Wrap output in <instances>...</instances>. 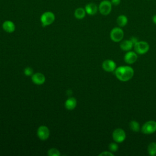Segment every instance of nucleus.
I'll use <instances>...</instances> for the list:
<instances>
[{
    "label": "nucleus",
    "mask_w": 156,
    "mask_h": 156,
    "mask_svg": "<svg viewBox=\"0 0 156 156\" xmlns=\"http://www.w3.org/2000/svg\"><path fill=\"white\" fill-rule=\"evenodd\" d=\"M115 74L118 80L126 82L133 77L134 70L129 66H120L115 70Z\"/></svg>",
    "instance_id": "1"
},
{
    "label": "nucleus",
    "mask_w": 156,
    "mask_h": 156,
    "mask_svg": "<svg viewBox=\"0 0 156 156\" xmlns=\"http://www.w3.org/2000/svg\"><path fill=\"white\" fill-rule=\"evenodd\" d=\"M55 15L53 12L47 11L44 12L40 16V21L43 26H49L53 23L55 20Z\"/></svg>",
    "instance_id": "2"
},
{
    "label": "nucleus",
    "mask_w": 156,
    "mask_h": 156,
    "mask_svg": "<svg viewBox=\"0 0 156 156\" xmlns=\"http://www.w3.org/2000/svg\"><path fill=\"white\" fill-rule=\"evenodd\" d=\"M112 9V4L108 0L102 1L98 6V10L102 15L106 16L110 13Z\"/></svg>",
    "instance_id": "3"
},
{
    "label": "nucleus",
    "mask_w": 156,
    "mask_h": 156,
    "mask_svg": "<svg viewBox=\"0 0 156 156\" xmlns=\"http://www.w3.org/2000/svg\"><path fill=\"white\" fill-rule=\"evenodd\" d=\"M141 132L144 134L149 135L156 132V121L150 120L146 122L141 127Z\"/></svg>",
    "instance_id": "4"
},
{
    "label": "nucleus",
    "mask_w": 156,
    "mask_h": 156,
    "mask_svg": "<svg viewBox=\"0 0 156 156\" xmlns=\"http://www.w3.org/2000/svg\"><path fill=\"white\" fill-rule=\"evenodd\" d=\"M110 37L114 42H119L124 37V32L120 27H115L110 31Z\"/></svg>",
    "instance_id": "5"
},
{
    "label": "nucleus",
    "mask_w": 156,
    "mask_h": 156,
    "mask_svg": "<svg viewBox=\"0 0 156 156\" xmlns=\"http://www.w3.org/2000/svg\"><path fill=\"white\" fill-rule=\"evenodd\" d=\"M135 52L138 54H144L149 49V44L144 41H140L136 42L134 45Z\"/></svg>",
    "instance_id": "6"
},
{
    "label": "nucleus",
    "mask_w": 156,
    "mask_h": 156,
    "mask_svg": "<svg viewBox=\"0 0 156 156\" xmlns=\"http://www.w3.org/2000/svg\"><path fill=\"white\" fill-rule=\"evenodd\" d=\"M112 138L115 142L117 143H120L126 140V134L123 129L121 128H117L113 132Z\"/></svg>",
    "instance_id": "7"
},
{
    "label": "nucleus",
    "mask_w": 156,
    "mask_h": 156,
    "mask_svg": "<svg viewBox=\"0 0 156 156\" xmlns=\"http://www.w3.org/2000/svg\"><path fill=\"white\" fill-rule=\"evenodd\" d=\"M37 134L41 140H46L49 138L50 132L48 127L46 126H41L38 128Z\"/></svg>",
    "instance_id": "8"
},
{
    "label": "nucleus",
    "mask_w": 156,
    "mask_h": 156,
    "mask_svg": "<svg viewBox=\"0 0 156 156\" xmlns=\"http://www.w3.org/2000/svg\"><path fill=\"white\" fill-rule=\"evenodd\" d=\"M103 69L107 72H113L116 68V65L112 60L107 59L103 62L102 64Z\"/></svg>",
    "instance_id": "9"
},
{
    "label": "nucleus",
    "mask_w": 156,
    "mask_h": 156,
    "mask_svg": "<svg viewBox=\"0 0 156 156\" xmlns=\"http://www.w3.org/2000/svg\"><path fill=\"white\" fill-rule=\"evenodd\" d=\"M138 55L135 52L129 51L124 55V60L126 63L131 65L134 63L136 61Z\"/></svg>",
    "instance_id": "10"
},
{
    "label": "nucleus",
    "mask_w": 156,
    "mask_h": 156,
    "mask_svg": "<svg viewBox=\"0 0 156 156\" xmlns=\"http://www.w3.org/2000/svg\"><path fill=\"white\" fill-rule=\"evenodd\" d=\"M85 10L86 13L89 15H94L98 11V5L94 2H89L85 5Z\"/></svg>",
    "instance_id": "11"
},
{
    "label": "nucleus",
    "mask_w": 156,
    "mask_h": 156,
    "mask_svg": "<svg viewBox=\"0 0 156 156\" xmlns=\"http://www.w3.org/2000/svg\"><path fill=\"white\" fill-rule=\"evenodd\" d=\"M32 81L36 85H41L45 82V76L41 73H36L32 76Z\"/></svg>",
    "instance_id": "12"
},
{
    "label": "nucleus",
    "mask_w": 156,
    "mask_h": 156,
    "mask_svg": "<svg viewBox=\"0 0 156 156\" xmlns=\"http://www.w3.org/2000/svg\"><path fill=\"white\" fill-rule=\"evenodd\" d=\"M2 29L7 33H12L15 30V25L14 23L10 20H6L2 23Z\"/></svg>",
    "instance_id": "13"
},
{
    "label": "nucleus",
    "mask_w": 156,
    "mask_h": 156,
    "mask_svg": "<svg viewBox=\"0 0 156 156\" xmlns=\"http://www.w3.org/2000/svg\"><path fill=\"white\" fill-rule=\"evenodd\" d=\"M77 105V101L74 98H69L65 102V107L68 110H73Z\"/></svg>",
    "instance_id": "14"
},
{
    "label": "nucleus",
    "mask_w": 156,
    "mask_h": 156,
    "mask_svg": "<svg viewBox=\"0 0 156 156\" xmlns=\"http://www.w3.org/2000/svg\"><path fill=\"white\" fill-rule=\"evenodd\" d=\"M133 44L130 40H126L121 41L120 43V48L125 51H129L133 47Z\"/></svg>",
    "instance_id": "15"
},
{
    "label": "nucleus",
    "mask_w": 156,
    "mask_h": 156,
    "mask_svg": "<svg viewBox=\"0 0 156 156\" xmlns=\"http://www.w3.org/2000/svg\"><path fill=\"white\" fill-rule=\"evenodd\" d=\"M128 23V18L124 15H120L116 18V23L120 27H124Z\"/></svg>",
    "instance_id": "16"
},
{
    "label": "nucleus",
    "mask_w": 156,
    "mask_h": 156,
    "mask_svg": "<svg viewBox=\"0 0 156 156\" xmlns=\"http://www.w3.org/2000/svg\"><path fill=\"white\" fill-rule=\"evenodd\" d=\"M86 11L85 10V8L82 7H78L74 11V16L79 20L83 19L85 15H86Z\"/></svg>",
    "instance_id": "17"
},
{
    "label": "nucleus",
    "mask_w": 156,
    "mask_h": 156,
    "mask_svg": "<svg viewBox=\"0 0 156 156\" xmlns=\"http://www.w3.org/2000/svg\"><path fill=\"white\" fill-rule=\"evenodd\" d=\"M129 127L131 130L134 132H138L140 130V124L134 120L130 121L129 122Z\"/></svg>",
    "instance_id": "18"
},
{
    "label": "nucleus",
    "mask_w": 156,
    "mask_h": 156,
    "mask_svg": "<svg viewBox=\"0 0 156 156\" xmlns=\"http://www.w3.org/2000/svg\"><path fill=\"white\" fill-rule=\"evenodd\" d=\"M147 152L149 155L154 156L156 155V143L152 142L147 146Z\"/></svg>",
    "instance_id": "19"
},
{
    "label": "nucleus",
    "mask_w": 156,
    "mask_h": 156,
    "mask_svg": "<svg viewBox=\"0 0 156 156\" xmlns=\"http://www.w3.org/2000/svg\"><path fill=\"white\" fill-rule=\"evenodd\" d=\"M48 155L49 156H59L60 155V151L55 148L50 149L48 152Z\"/></svg>",
    "instance_id": "20"
},
{
    "label": "nucleus",
    "mask_w": 156,
    "mask_h": 156,
    "mask_svg": "<svg viewBox=\"0 0 156 156\" xmlns=\"http://www.w3.org/2000/svg\"><path fill=\"white\" fill-rule=\"evenodd\" d=\"M108 149L110 150V152H115L118 151V146L116 143H111L108 145Z\"/></svg>",
    "instance_id": "21"
},
{
    "label": "nucleus",
    "mask_w": 156,
    "mask_h": 156,
    "mask_svg": "<svg viewBox=\"0 0 156 156\" xmlns=\"http://www.w3.org/2000/svg\"><path fill=\"white\" fill-rule=\"evenodd\" d=\"M24 73L26 76H30L33 74V69L30 67H26L24 70Z\"/></svg>",
    "instance_id": "22"
},
{
    "label": "nucleus",
    "mask_w": 156,
    "mask_h": 156,
    "mask_svg": "<svg viewBox=\"0 0 156 156\" xmlns=\"http://www.w3.org/2000/svg\"><path fill=\"white\" fill-rule=\"evenodd\" d=\"M99 156H114V154L110 151H104L99 154Z\"/></svg>",
    "instance_id": "23"
},
{
    "label": "nucleus",
    "mask_w": 156,
    "mask_h": 156,
    "mask_svg": "<svg viewBox=\"0 0 156 156\" xmlns=\"http://www.w3.org/2000/svg\"><path fill=\"white\" fill-rule=\"evenodd\" d=\"M121 0H111L110 2L113 5H118L121 3Z\"/></svg>",
    "instance_id": "24"
},
{
    "label": "nucleus",
    "mask_w": 156,
    "mask_h": 156,
    "mask_svg": "<svg viewBox=\"0 0 156 156\" xmlns=\"http://www.w3.org/2000/svg\"><path fill=\"white\" fill-rule=\"evenodd\" d=\"M130 40L132 41V43H133V45H134L136 42L138 41L137 38H136V37H130Z\"/></svg>",
    "instance_id": "25"
},
{
    "label": "nucleus",
    "mask_w": 156,
    "mask_h": 156,
    "mask_svg": "<svg viewBox=\"0 0 156 156\" xmlns=\"http://www.w3.org/2000/svg\"><path fill=\"white\" fill-rule=\"evenodd\" d=\"M152 21L155 24H156V14L152 16Z\"/></svg>",
    "instance_id": "26"
},
{
    "label": "nucleus",
    "mask_w": 156,
    "mask_h": 156,
    "mask_svg": "<svg viewBox=\"0 0 156 156\" xmlns=\"http://www.w3.org/2000/svg\"><path fill=\"white\" fill-rule=\"evenodd\" d=\"M147 1H150V0H147Z\"/></svg>",
    "instance_id": "27"
}]
</instances>
